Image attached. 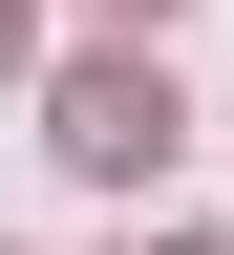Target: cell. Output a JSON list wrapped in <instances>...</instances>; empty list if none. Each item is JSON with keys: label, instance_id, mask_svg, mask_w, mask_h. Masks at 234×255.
Returning a JSON list of instances; mask_svg holds the SVG:
<instances>
[{"label": "cell", "instance_id": "cell-1", "mask_svg": "<svg viewBox=\"0 0 234 255\" xmlns=\"http://www.w3.org/2000/svg\"><path fill=\"white\" fill-rule=\"evenodd\" d=\"M43 149H64L85 191H149V170L192 149V107H171V64H149V43H85V64L43 85Z\"/></svg>", "mask_w": 234, "mask_h": 255}, {"label": "cell", "instance_id": "cell-2", "mask_svg": "<svg viewBox=\"0 0 234 255\" xmlns=\"http://www.w3.org/2000/svg\"><path fill=\"white\" fill-rule=\"evenodd\" d=\"M85 21H107V43H171V0H85Z\"/></svg>", "mask_w": 234, "mask_h": 255}, {"label": "cell", "instance_id": "cell-3", "mask_svg": "<svg viewBox=\"0 0 234 255\" xmlns=\"http://www.w3.org/2000/svg\"><path fill=\"white\" fill-rule=\"evenodd\" d=\"M21 43H43V21H21V0H0V64H21Z\"/></svg>", "mask_w": 234, "mask_h": 255}, {"label": "cell", "instance_id": "cell-4", "mask_svg": "<svg viewBox=\"0 0 234 255\" xmlns=\"http://www.w3.org/2000/svg\"><path fill=\"white\" fill-rule=\"evenodd\" d=\"M171 255H234V234H171Z\"/></svg>", "mask_w": 234, "mask_h": 255}]
</instances>
